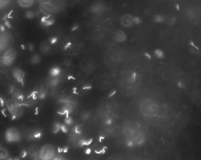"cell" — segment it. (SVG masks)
Segmentation results:
<instances>
[{
	"instance_id": "obj_1",
	"label": "cell",
	"mask_w": 201,
	"mask_h": 160,
	"mask_svg": "<svg viewBox=\"0 0 201 160\" xmlns=\"http://www.w3.org/2000/svg\"><path fill=\"white\" fill-rule=\"evenodd\" d=\"M6 105L8 111L13 117H18L21 114V109L20 106L15 99H9L6 102Z\"/></svg>"
},
{
	"instance_id": "obj_2",
	"label": "cell",
	"mask_w": 201,
	"mask_h": 160,
	"mask_svg": "<svg viewBox=\"0 0 201 160\" xmlns=\"http://www.w3.org/2000/svg\"><path fill=\"white\" fill-rule=\"evenodd\" d=\"M54 154V149L51 144H46L40 149L39 156L43 160H51Z\"/></svg>"
},
{
	"instance_id": "obj_3",
	"label": "cell",
	"mask_w": 201,
	"mask_h": 160,
	"mask_svg": "<svg viewBox=\"0 0 201 160\" xmlns=\"http://www.w3.org/2000/svg\"><path fill=\"white\" fill-rule=\"evenodd\" d=\"M5 136L6 140L9 142H17L21 139V135L19 130L13 127L7 129Z\"/></svg>"
},
{
	"instance_id": "obj_4",
	"label": "cell",
	"mask_w": 201,
	"mask_h": 160,
	"mask_svg": "<svg viewBox=\"0 0 201 160\" xmlns=\"http://www.w3.org/2000/svg\"><path fill=\"white\" fill-rule=\"evenodd\" d=\"M41 132L37 127H31L26 131L25 137L29 140H34L38 139L41 137Z\"/></svg>"
},
{
	"instance_id": "obj_5",
	"label": "cell",
	"mask_w": 201,
	"mask_h": 160,
	"mask_svg": "<svg viewBox=\"0 0 201 160\" xmlns=\"http://www.w3.org/2000/svg\"><path fill=\"white\" fill-rule=\"evenodd\" d=\"M16 57V52L15 50L10 49L4 53L3 58V62L4 64L8 66L13 62Z\"/></svg>"
},
{
	"instance_id": "obj_6",
	"label": "cell",
	"mask_w": 201,
	"mask_h": 160,
	"mask_svg": "<svg viewBox=\"0 0 201 160\" xmlns=\"http://www.w3.org/2000/svg\"><path fill=\"white\" fill-rule=\"evenodd\" d=\"M13 75L19 83H22L25 78V74L21 69L15 68L13 70Z\"/></svg>"
},
{
	"instance_id": "obj_7",
	"label": "cell",
	"mask_w": 201,
	"mask_h": 160,
	"mask_svg": "<svg viewBox=\"0 0 201 160\" xmlns=\"http://www.w3.org/2000/svg\"><path fill=\"white\" fill-rule=\"evenodd\" d=\"M40 149L37 146H33L29 148L28 154L31 157L35 159L39 156Z\"/></svg>"
},
{
	"instance_id": "obj_8",
	"label": "cell",
	"mask_w": 201,
	"mask_h": 160,
	"mask_svg": "<svg viewBox=\"0 0 201 160\" xmlns=\"http://www.w3.org/2000/svg\"><path fill=\"white\" fill-rule=\"evenodd\" d=\"M9 156V152L5 147H0V160H7Z\"/></svg>"
},
{
	"instance_id": "obj_9",
	"label": "cell",
	"mask_w": 201,
	"mask_h": 160,
	"mask_svg": "<svg viewBox=\"0 0 201 160\" xmlns=\"http://www.w3.org/2000/svg\"><path fill=\"white\" fill-rule=\"evenodd\" d=\"M18 4L22 8H28L31 6L33 4V1H28V0H25V1H18Z\"/></svg>"
},
{
	"instance_id": "obj_10",
	"label": "cell",
	"mask_w": 201,
	"mask_h": 160,
	"mask_svg": "<svg viewBox=\"0 0 201 160\" xmlns=\"http://www.w3.org/2000/svg\"><path fill=\"white\" fill-rule=\"evenodd\" d=\"M40 60V58L39 56L38 55H34L32 57V59H31L32 63L34 64L38 63Z\"/></svg>"
},
{
	"instance_id": "obj_11",
	"label": "cell",
	"mask_w": 201,
	"mask_h": 160,
	"mask_svg": "<svg viewBox=\"0 0 201 160\" xmlns=\"http://www.w3.org/2000/svg\"><path fill=\"white\" fill-rule=\"evenodd\" d=\"M3 36H0V50L4 49L5 47L6 42Z\"/></svg>"
},
{
	"instance_id": "obj_12",
	"label": "cell",
	"mask_w": 201,
	"mask_h": 160,
	"mask_svg": "<svg viewBox=\"0 0 201 160\" xmlns=\"http://www.w3.org/2000/svg\"><path fill=\"white\" fill-rule=\"evenodd\" d=\"M25 17L28 19H32L34 18V13L33 11H28L25 13Z\"/></svg>"
},
{
	"instance_id": "obj_13",
	"label": "cell",
	"mask_w": 201,
	"mask_h": 160,
	"mask_svg": "<svg viewBox=\"0 0 201 160\" xmlns=\"http://www.w3.org/2000/svg\"><path fill=\"white\" fill-rule=\"evenodd\" d=\"M52 74L53 75H58L59 73V69L56 68H54L53 69H52Z\"/></svg>"
},
{
	"instance_id": "obj_14",
	"label": "cell",
	"mask_w": 201,
	"mask_h": 160,
	"mask_svg": "<svg viewBox=\"0 0 201 160\" xmlns=\"http://www.w3.org/2000/svg\"><path fill=\"white\" fill-rule=\"evenodd\" d=\"M60 128V127H59V124H56L55 126V128L54 129V132H57L59 130V129Z\"/></svg>"
},
{
	"instance_id": "obj_15",
	"label": "cell",
	"mask_w": 201,
	"mask_h": 160,
	"mask_svg": "<svg viewBox=\"0 0 201 160\" xmlns=\"http://www.w3.org/2000/svg\"><path fill=\"white\" fill-rule=\"evenodd\" d=\"M5 25L8 28H10V27H11V24H10L9 21H8L7 20L5 22Z\"/></svg>"
},
{
	"instance_id": "obj_16",
	"label": "cell",
	"mask_w": 201,
	"mask_h": 160,
	"mask_svg": "<svg viewBox=\"0 0 201 160\" xmlns=\"http://www.w3.org/2000/svg\"><path fill=\"white\" fill-rule=\"evenodd\" d=\"M28 48H29L30 50L32 51L33 49V46L32 45H30L29 47H28Z\"/></svg>"
},
{
	"instance_id": "obj_17",
	"label": "cell",
	"mask_w": 201,
	"mask_h": 160,
	"mask_svg": "<svg viewBox=\"0 0 201 160\" xmlns=\"http://www.w3.org/2000/svg\"><path fill=\"white\" fill-rule=\"evenodd\" d=\"M43 160L42 159H41L39 157V156H38V157L35 158V159H34V160Z\"/></svg>"
},
{
	"instance_id": "obj_18",
	"label": "cell",
	"mask_w": 201,
	"mask_h": 160,
	"mask_svg": "<svg viewBox=\"0 0 201 160\" xmlns=\"http://www.w3.org/2000/svg\"><path fill=\"white\" fill-rule=\"evenodd\" d=\"M147 56V57H148V59H150L151 58L150 55H149L147 53H146L145 54Z\"/></svg>"
},
{
	"instance_id": "obj_19",
	"label": "cell",
	"mask_w": 201,
	"mask_h": 160,
	"mask_svg": "<svg viewBox=\"0 0 201 160\" xmlns=\"http://www.w3.org/2000/svg\"><path fill=\"white\" fill-rule=\"evenodd\" d=\"M13 160H20V159L18 158H17L14 159H13Z\"/></svg>"
},
{
	"instance_id": "obj_20",
	"label": "cell",
	"mask_w": 201,
	"mask_h": 160,
	"mask_svg": "<svg viewBox=\"0 0 201 160\" xmlns=\"http://www.w3.org/2000/svg\"><path fill=\"white\" fill-rule=\"evenodd\" d=\"M88 160H96V159H95L92 158V159H89Z\"/></svg>"
}]
</instances>
